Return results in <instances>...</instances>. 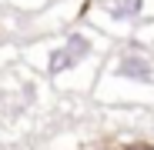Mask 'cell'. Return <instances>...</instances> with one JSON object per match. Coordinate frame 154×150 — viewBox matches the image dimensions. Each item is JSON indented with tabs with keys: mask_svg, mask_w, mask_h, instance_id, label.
<instances>
[{
	"mask_svg": "<svg viewBox=\"0 0 154 150\" xmlns=\"http://www.w3.org/2000/svg\"><path fill=\"white\" fill-rule=\"evenodd\" d=\"M77 63H81V60H77V57L70 54L67 47H60V50H54V54L47 57V70L54 73V77H57V73H64V70H70V67H77Z\"/></svg>",
	"mask_w": 154,
	"mask_h": 150,
	"instance_id": "cell-3",
	"label": "cell"
},
{
	"mask_svg": "<svg viewBox=\"0 0 154 150\" xmlns=\"http://www.w3.org/2000/svg\"><path fill=\"white\" fill-rule=\"evenodd\" d=\"M117 77H127V80H141V84H151V77H154V70H151V63L144 60V57H121V63H117Z\"/></svg>",
	"mask_w": 154,
	"mask_h": 150,
	"instance_id": "cell-1",
	"label": "cell"
},
{
	"mask_svg": "<svg viewBox=\"0 0 154 150\" xmlns=\"http://www.w3.org/2000/svg\"><path fill=\"white\" fill-rule=\"evenodd\" d=\"M64 47H67V50H70V54H74V57H77V60H84V57H87V54H91V40H87V37H84V34H70V37H67V43H64Z\"/></svg>",
	"mask_w": 154,
	"mask_h": 150,
	"instance_id": "cell-4",
	"label": "cell"
},
{
	"mask_svg": "<svg viewBox=\"0 0 154 150\" xmlns=\"http://www.w3.org/2000/svg\"><path fill=\"white\" fill-rule=\"evenodd\" d=\"M114 20H137L144 10V0H117V4H107Z\"/></svg>",
	"mask_w": 154,
	"mask_h": 150,
	"instance_id": "cell-2",
	"label": "cell"
},
{
	"mask_svg": "<svg viewBox=\"0 0 154 150\" xmlns=\"http://www.w3.org/2000/svg\"><path fill=\"white\" fill-rule=\"evenodd\" d=\"M121 150H154L151 143H127V147H121Z\"/></svg>",
	"mask_w": 154,
	"mask_h": 150,
	"instance_id": "cell-5",
	"label": "cell"
}]
</instances>
